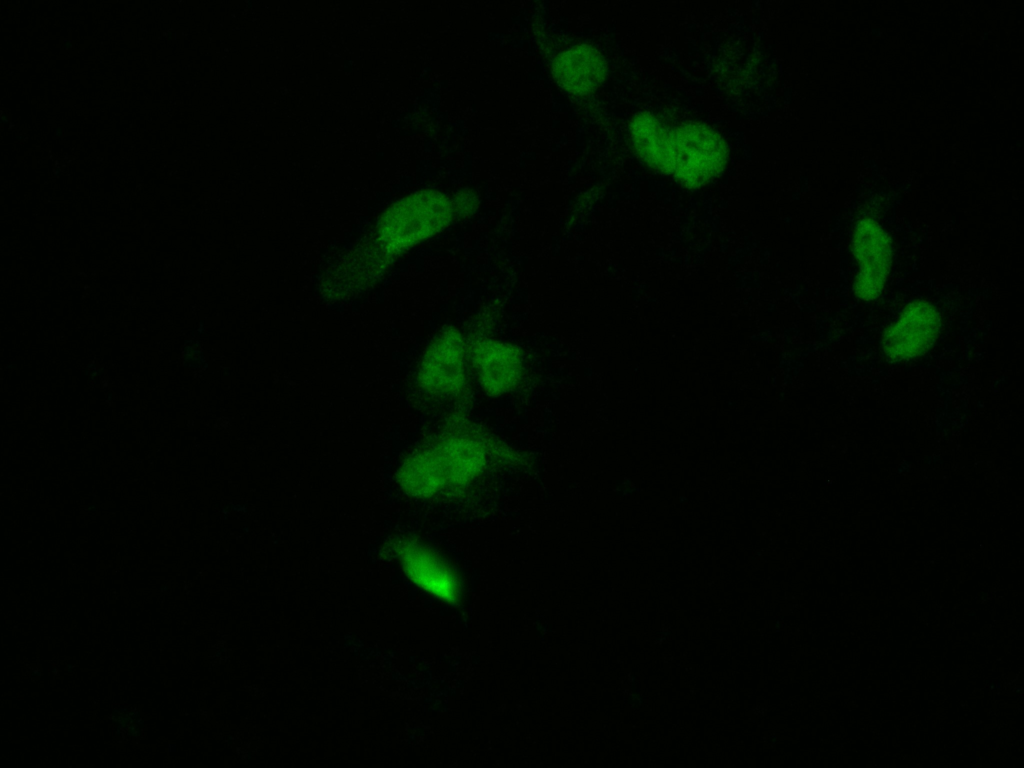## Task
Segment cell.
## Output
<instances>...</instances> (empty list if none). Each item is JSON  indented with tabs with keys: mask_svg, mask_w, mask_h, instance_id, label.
Returning <instances> with one entry per match:
<instances>
[{
	"mask_svg": "<svg viewBox=\"0 0 1024 768\" xmlns=\"http://www.w3.org/2000/svg\"><path fill=\"white\" fill-rule=\"evenodd\" d=\"M629 134L645 164L688 187L708 183L728 162L726 141L705 124L668 125L652 113L641 112L631 120Z\"/></svg>",
	"mask_w": 1024,
	"mask_h": 768,
	"instance_id": "1",
	"label": "cell"
},
{
	"mask_svg": "<svg viewBox=\"0 0 1024 768\" xmlns=\"http://www.w3.org/2000/svg\"><path fill=\"white\" fill-rule=\"evenodd\" d=\"M486 464L482 443L468 435H452L409 457V473L414 484L433 496L449 487L465 486L474 480Z\"/></svg>",
	"mask_w": 1024,
	"mask_h": 768,
	"instance_id": "2",
	"label": "cell"
},
{
	"mask_svg": "<svg viewBox=\"0 0 1024 768\" xmlns=\"http://www.w3.org/2000/svg\"><path fill=\"white\" fill-rule=\"evenodd\" d=\"M454 215L452 201L443 193L426 189L393 204L383 215L378 241L386 254H396L440 233Z\"/></svg>",
	"mask_w": 1024,
	"mask_h": 768,
	"instance_id": "3",
	"label": "cell"
},
{
	"mask_svg": "<svg viewBox=\"0 0 1024 768\" xmlns=\"http://www.w3.org/2000/svg\"><path fill=\"white\" fill-rule=\"evenodd\" d=\"M851 250L858 264L853 293L862 301H873L882 294L891 270L890 237L877 221L864 218L854 228Z\"/></svg>",
	"mask_w": 1024,
	"mask_h": 768,
	"instance_id": "4",
	"label": "cell"
},
{
	"mask_svg": "<svg viewBox=\"0 0 1024 768\" xmlns=\"http://www.w3.org/2000/svg\"><path fill=\"white\" fill-rule=\"evenodd\" d=\"M940 329L941 317L937 308L927 300H914L884 331V354L892 361L921 356L934 345Z\"/></svg>",
	"mask_w": 1024,
	"mask_h": 768,
	"instance_id": "5",
	"label": "cell"
},
{
	"mask_svg": "<svg viewBox=\"0 0 1024 768\" xmlns=\"http://www.w3.org/2000/svg\"><path fill=\"white\" fill-rule=\"evenodd\" d=\"M419 383L426 391L456 395L466 383V350L456 329L442 331L428 347L419 369Z\"/></svg>",
	"mask_w": 1024,
	"mask_h": 768,
	"instance_id": "6",
	"label": "cell"
},
{
	"mask_svg": "<svg viewBox=\"0 0 1024 768\" xmlns=\"http://www.w3.org/2000/svg\"><path fill=\"white\" fill-rule=\"evenodd\" d=\"M398 556L407 577L417 586L443 601L458 600L460 586L456 574L431 549L408 541L400 545Z\"/></svg>",
	"mask_w": 1024,
	"mask_h": 768,
	"instance_id": "7",
	"label": "cell"
},
{
	"mask_svg": "<svg viewBox=\"0 0 1024 768\" xmlns=\"http://www.w3.org/2000/svg\"><path fill=\"white\" fill-rule=\"evenodd\" d=\"M472 361L480 385L490 395L510 391L520 379L522 356L519 349L510 343L479 340L473 346Z\"/></svg>",
	"mask_w": 1024,
	"mask_h": 768,
	"instance_id": "8",
	"label": "cell"
},
{
	"mask_svg": "<svg viewBox=\"0 0 1024 768\" xmlns=\"http://www.w3.org/2000/svg\"><path fill=\"white\" fill-rule=\"evenodd\" d=\"M553 74L565 90L579 95L597 89L607 75V64L602 54L586 44L572 47L554 61Z\"/></svg>",
	"mask_w": 1024,
	"mask_h": 768,
	"instance_id": "9",
	"label": "cell"
},
{
	"mask_svg": "<svg viewBox=\"0 0 1024 768\" xmlns=\"http://www.w3.org/2000/svg\"><path fill=\"white\" fill-rule=\"evenodd\" d=\"M454 211L466 215L476 209L477 200L472 193L462 192L452 201Z\"/></svg>",
	"mask_w": 1024,
	"mask_h": 768,
	"instance_id": "10",
	"label": "cell"
}]
</instances>
